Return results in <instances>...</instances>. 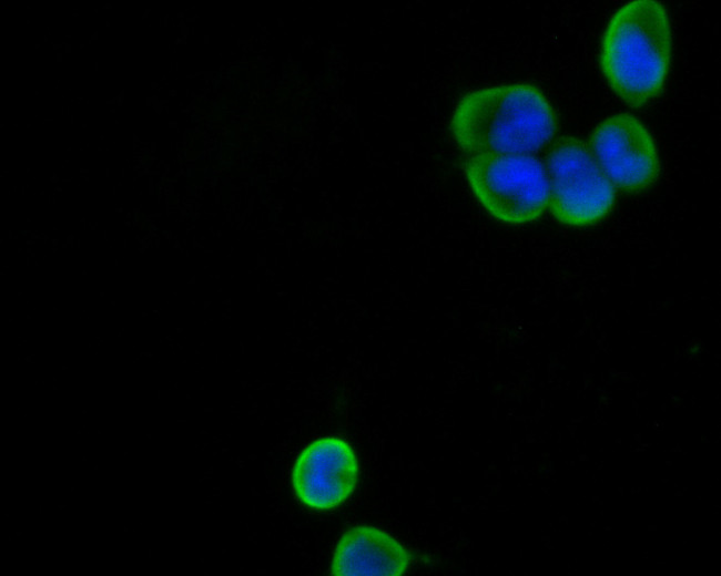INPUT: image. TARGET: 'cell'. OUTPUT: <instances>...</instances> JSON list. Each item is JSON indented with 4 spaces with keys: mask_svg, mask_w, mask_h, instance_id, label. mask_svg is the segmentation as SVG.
<instances>
[{
    "mask_svg": "<svg viewBox=\"0 0 721 576\" xmlns=\"http://www.w3.org/2000/svg\"><path fill=\"white\" fill-rule=\"evenodd\" d=\"M556 112L540 89L529 83L486 86L456 104L449 131L469 154H531L555 136Z\"/></svg>",
    "mask_w": 721,
    "mask_h": 576,
    "instance_id": "cell-1",
    "label": "cell"
},
{
    "mask_svg": "<svg viewBox=\"0 0 721 576\" xmlns=\"http://www.w3.org/2000/svg\"><path fill=\"white\" fill-rule=\"evenodd\" d=\"M672 33L664 6L633 0L610 18L601 40V72L616 95L642 107L662 91L671 62Z\"/></svg>",
    "mask_w": 721,
    "mask_h": 576,
    "instance_id": "cell-2",
    "label": "cell"
},
{
    "mask_svg": "<svg viewBox=\"0 0 721 576\" xmlns=\"http://www.w3.org/2000/svg\"><path fill=\"white\" fill-rule=\"evenodd\" d=\"M467 184L495 219L522 225L548 207V179L542 163L529 154H469L461 163Z\"/></svg>",
    "mask_w": 721,
    "mask_h": 576,
    "instance_id": "cell-3",
    "label": "cell"
},
{
    "mask_svg": "<svg viewBox=\"0 0 721 576\" xmlns=\"http://www.w3.org/2000/svg\"><path fill=\"white\" fill-rule=\"evenodd\" d=\"M548 208L562 225L583 227L603 219L616 203V188L590 146L572 135L560 136L546 155Z\"/></svg>",
    "mask_w": 721,
    "mask_h": 576,
    "instance_id": "cell-4",
    "label": "cell"
},
{
    "mask_svg": "<svg viewBox=\"0 0 721 576\" xmlns=\"http://www.w3.org/2000/svg\"><path fill=\"white\" fill-rule=\"evenodd\" d=\"M589 142L598 164L615 188L640 193L658 179V148L638 117L627 113L606 117L593 127Z\"/></svg>",
    "mask_w": 721,
    "mask_h": 576,
    "instance_id": "cell-5",
    "label": "cell"
},
{
    "mask_svg": "<svg viewBox=\"0 0 721 576\" xmlns=\"http://www.w3.org/2000/svg\"><path fill=\"white\" fill-rule=\"evenodd\" d=\"M358 473V460L352 445L338 436H324L311 442L297 455L291 480L303 505L328 511L353 494Z\"/></svg>",
    "mask_w": 721,
    "mask_h": 576,
    "instance_id": "cell-6",
    "label": "cell"
},
{
    "mask_svg": "<svg viewBox=\"0 0 721 576\" xmlns=\"http://www.w3.org/2000/svg\"><path fill=\"white\" fill-rule=\"evenodd\" d=\"M412 555L390 534L369 525L347 529L337 542L331 564L334 576H400Z\"/></svg>",
    "mask_w": 721,
    "mask_h": 576,
    "instance_id": "cell-7",
    "label": "cell"
}]
</instances>
